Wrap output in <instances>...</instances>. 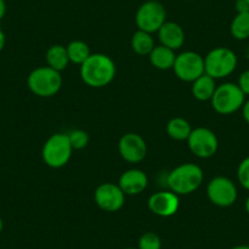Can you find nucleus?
<instances>
[{"label": "nucleus", "instance_id": "9", "mask_svg": "<svg viewBox=\"0 0 249 249\" xmlns=\"http://www.w3.org/2000/svg\"><path fill=\"white\" fill-rule=\"evenodd\" d=\"M207 196L210 202L219 208H229L236 203L238 198L237 186L226 176H216L209 181L207 186Z\"/></svg>", "mask_w": 249, "mask_h": 249}, {"label": "nucleus", "instance_id": "15", "mask_svg": "<svg viewBox=\"0 0 249 249\" xmlns=\"http://www.w3.org/2000/svg\"><path fill=\"white\" fill-rule=\"evenodd\" d=\"M157 33L160 44L170 49L177 50L184 44L186 35H184L183 28L174 21H166Z\"/></svg>", "mask_w": 249, "mask_h": 249}, {"label": "nucleus", "instance_id": "34", "mask_svg": "<svg viewBox=\"0 0 249 249\" xmlns=\"http://www.w3.org/2000/svg\"><path fill=\"white\" fill-rule=\"evenodd\" d=\"M124 249H138V248H132V247H130V248H124Z\"/></svg>", "mask_w": 249, "mask_h": 249}, {"label": "nucleus", "instance_id": "28", "mask_svg": "<svg viewBox=\"0 0 249 249\" xmlns=\"http://www.w3.org/2000/svg\"><path fill=\"white\" fill-rule=\"evenodd\" d=\"M242 116H243L244 121L249 124V99L246 100L242 107Z\"/></svg>", "mask_w": 249, "mask_h": 249}, {"label": "nucleus", "instance_id": "6", "mask_svg": "<svg viewBox=\"0 0 249 249\" xmlns=\"http://www.w3.org/2000/svg\"><path fill=\"white\" fill-rule=\"evenodd\" d=\"M212 107L217 114L231 115L242 109L246 95L241 90L237 83L225 82L217 86L212 98Z\"/></svg>", "mask_w": 249, "mask_h": 249}, {"label": "nucleus", "instance_id": "2", "mask_svg": "<svg viewBox=\"0 0 249 249\" xmlns=\"http://www.w3.org/2000/svg\"><path fill=\"white\" fill-rule=\"evenodd\" d=\"M204 181V172L203 169L193 162H184L178 165L167 175L166 183L170 191L176 193L177 196H187L202 186Z\"/></svg>", "mask_w": 249, "mask_h": 249}, {"label": "nucleus", "instance_id": "7", "mask_svg": "<svg viewBox=\"0 0 249 249\" xmlns=\"http://www.w3.org/2000/svg\"><path fill=\"white\" fill-rule=\"evenodd\" d=\"M135 21L138 30L157 33L166 22V9L158 0H147L138 8Z\"/></svg>", "mask_w": 249, "mask_h": 249}, {"label": "nucleus", "instance_id": "25", "mask_svg": "<svg viewBox=\"0 0 249 249\" xmlns=\"http://www.w3.org/2000/svg\"><path fill=\"white\" fill-rule=\"evenodd\" d=\"M237 179L244 190L249 191V157L244 158L237 167Z\"/></svg>", "mask_w": 249, "mask_h": 249}, {"label": "nucleus", "instance_id": "13", "mask_svg": "<svg viewBox=\"0 0 249 249\" xmlns=\"http://www.w3.org/2000/svg\"><path fill=\"white\" fill-rule=\"evenodd\" d=\"M148 208L154 215L160 217H170L177 213L179 208V198L172 191H159L148 199Z\"/></svg>", "mask_w": 249, "mask_h": 249}, {"label": "nucleus", "instance_id": "24", "mask_svg": "<svg viewBox=\"0 0 249 249\" xmlns=\"http://www.w3.org/2000/svg\"><path fill=\"white\" fill-rule=\"evenodd\" d=\"M138 249H161V238L154 232H145L138 239Z\"/></svg>", "mask_w": 249, "mask_h": 249}, {"label": "nucleus", "instance_id": "32", "mask_svg": "<svg viewBox=\"0 0 249 249\" xmlns=\"http://www.w3.org/2000/svg\"><path fill=\"white\" fill-rule=\"evenodd\" d=\"M244 208H246L247 214L249 215V196H248V198H247V199H246V204H244Z\"/></svg>", "mask_w": 249, "mask_h": 249}, {"label": "nucleus", "instance_id": "11", "mask_svg": "<svg viewBox=\"0 0 249 249\" xmlns=\"http://www.w3.org/2000/svg\"><path fill=\"white\" fill-rule=\"evenodd\" d=\"M124 198H126V195L122 192L119 184H115L112 182H105L95 188V204L104 212H119L124 207Z\"/></svg>", "mask_w": 249, "mask_h": 249}, {"label": "nucleus", "instance_id": "27", "mask_svg": "<svg viewBox=\"0 0 249 249\" xmlns=\"http://www.w3.org/2000/svg\"><path fill=\"white\" fill-rule=\"evenodd\" d=\"M234 8H236L237 14L241 13H249V4L246 0H236L234 3Z\"/></svg>", "mask_w": 249, "mask_h": 249}, {"label": "nucleus", "instance_id": "12", "mask_svg": "<svg viewBox=\"0 0 249 249\" xmlns=\"http://www.w3.org/2000/svg\"><path fill=\"white\" fill-rule=\"evenodd\" d=\"M147 143L144 138L135 132L124 133L119 141V153L124 161L137 164L147 157Z\"/></svg>", "mask_w": 249, "mask_h": 249}, {"label": "nucleus", "instance_id": "18", "mask_svg": "<svg viewBox=\"0 0 249 249\" xmlns=\"http://www.w3.org/2000/svg\"><path fill=\"white\" fill-rule=\"evenodd\" d=\"M45 60H47L49 68L54 69L59 72L65 70L70 64L66 47L61 44H54L49 47V49L45 53Z\"/></svg>", "mask_w": 249, "mask_h": 249}, {"label": "nucleus", "instance_id": "31", "mask_svg": "<svg viewBox=\"0 0 249 249\" xmlns=\"http://www.w3.org/2000/svg\"><path fill=\"white\" fill-rule=\"evenodd\" d=\"M231 249H249L248 244H241V246H234Z\"/></svg>", "mask_w": 249, "mask_h": 249}, {"label": "nucleus", "instance_id": "14", "mask_svg": "<svg viewBox=\"0 0 249 249\" xmlns=\"http://www.w3.org/2000/svg\"><path fill=\"white\" fill-rule=\"evenodd\" d=\"M147 174L140 169H130L122 172L119 178V187L126 196H138L148 187Z\"/></svg>", "mask_w": 249, "mask_h": 249}, {"label": "nucleus", "instance_id": "30", "mask_svg": "<svg viewBox=\"0 0 249 249\" xmlns=\"http://www.w3.org/2000/svg\"><path fill=\"white\" fill-rule=\"evenodd\" d=\"M5 43H6V37H5V33L3 31L0 30V52L4 49L5 47Z\"/></svg>", "mask_w": 249, "mask_h": 249}, {"label": "nucleus", "instance_id": "35", "mask_svg": "<svg viewBox=\"0 0 249 249\" xmlns=\"http://www.w3.org/2000/svg\"><path fill=\"white\" fill-rule=\"evenodd\" d=\"M187 1H195V0H187Z\"/></svg>", "mask_w": 249, "mask_h": 249}, {"label": "nucleus", "instance_id": "26", "mask_svg": "<svg viewBox=\"0 0 249 249\" xmlns=\"http://www.w3.org/2000/svg\"><path fill=\"white\" fill-rule=\"evenodd\" d=\"M238 87L241 88V90L243 92L244 95H249V70L243 71V72L239 75L238 78Z\"/></svg>", "mask_w": 249, "mask_h": 249}, {"label": "nucleus", "instance_id": "17", "mask_svg": "<svg viewBox=\"0 0 249 249\" xmlns=\"http://www.w3.org/2000/svg\"><path fill=\"white\" fill-rule=\"evenodd\" d=\"M216 87L214 78L204 73L198 77L195 82H192V94L199 102H208V100H212Z\"/></svg>", "mask_w": 249, "mask_h": 249}, {"label": "nucleus", "instance_id": "23", "mask_svg": "<svg viewBox=\"0 0 249 249\" xmlns=\"http://www.w3.org/2000/svg\"><path fill=\"white\" fill-rule=\"evenodd\" d=\"M68 136L73 150L85 149L88 145V143H89V136H88V133L86 131L80 130V128L72 130L71 132L68 133Z\"/></svg>", "mask_w": 249, "mask_h": 249}, {"label": "nucleus", "instance_id": "19", "mask_svg": "<svg viewBox=\"0 0 249 249\" xmlns=\"http://www.w3.org/2000/svg\"><path fill=\"white\" fill-rule=\"evenodd\" d=\"M192 126L183 117H174L166 124V132L175 141H187L192 132Z\"/></svg>", "mask_w": 249, "mask_h": 249}, {"label": "nucleus", "instance_id": "16", "mask_svg": "<svg viewBox=\"0 0 249 249\" xmlns=\"http://www.w3.org/2000/svg\"><path fill=\"white\" fill-rule=\"evenodd\" d=\"M148 56H149V61L152 66L161 71H166L174 68L175 60H176L175 50L164 47L161 44L155 45L154 49L150 52Z\"/></svg>", "mask_w": 249, "mask_h": 249}, {"label": "nucleus", "instance_id": "3", "mask_svg": "<svg viewBox=\"0 0 249 249\" xmlns=\"http://www.w3.org/2000/svg\"><path fill=\"white\" fill-rule=\"evenodd\" d=\"M73 148L68 133L57 132L45 141L42 149L43 161L52 169H61L71 159Z\"/></svg>", "mask_w": 249, "mask_h": 249}, {"label": "nucleus", "instance_id": "10", "mask_svg": "<svg viewBox=\"0 0 249 249\" xmlns=\"http://www.w3.org/2000/svg\"><path fill=\"white\" fill-rule=\"evenodd\" d=\"M191 152L200 159H209L219 149V140L214 131L208 127L193 128L187 140Z\"/></svg>", "mask_w": 249, "mask_h": 249}, {"label": "nucleus", "instance_id": "36", "mask_svg": "<svg viewBox=\"0 0 249 249\" xmlns=\"http://www.w3.org/2000/svg\"><path fill=\"white\" fill-rule=\"evenodd\" d=\"M246 1H247V3H248V4H249V0H246Z\"/></svg>", "mask_w": 249, "mask_h": 249}, {"label": "nucleus", "instance_id": "4", "mask_svg": "<svg viewBox=\"0 0 249 249\" xmlns=\"http://www.w3.org/2000/svg\"><path fill=\"white\" fill-rule=\"evenodd\" d=\"M27 86L37 97L50 98L61 89V72L49 66H40L28 75Z\"/></svg>", "mask_w": 249, "mask_h": 249}, {"label": "nucleus", "instance_id": "1", "mask_svg": "<svg viewBox=\"0 0 249 249\" xmlns=\"http://www.w3.org/2000/svg\"><path fill=\"white\" fill-rule=\"evenodd\" d=\"M80 75L83 82L89 87H107L116 76V65L110 56L102 53H95L90 54L80 66Z\"/></svg>", "mask_w": 249, "mask_h": 249}, {"label": "nucleus", "instance_id": "22", "mask_svg": "<svg viewBox=\"0 0 249 249\" xmlns=\"http://www.w3.org/2000/svg\"><path fill=\"white\" fill-rule=\"evenodd\" d=\"M231 36L237 40H246L249 38V13L236 14L230 26Z\"/></svg>", "mask_w": 249, "mask_h": 249}, {"label": "nucleus", "instance_id": "29", "mask_svg": "<svg viewBox=\"0 0 249 249\" xmlns=\"http://www.w3.org/2000/svg\"><path fill=\"white\" fill-rule=\"evenodd\" d=\"M6 14V3L5 0H0V20H3V18Z\"/></svg>", "mask_w": 249, "mask_h": 249}, {"label": "nucleus", "instance_id": "20", "mask_svg": "<svg viewBox=\"0 0 249 249\" xmlns=\"http://www.w3.org/2000/svg\"><path fill=\"white\" fill-rule=\"evenodd\" d=\"M155 43L154 38H153L152 33L144 32V31H136L133 33L132 38H131V48L136 54L144 56V55H149L150 52L154 49Z\"/></svg>", "mask_w": 249, "mask_h": 249}, {"label": "nucleus", "instance_id": "21", "mask_svg": "<svg viewBox=\"0 0 249 249\" xmlns=\"http://www.w3.org/2000/svg\"><path fill=\"white\" fill-rule=\"evenodd\" d=\"M66 50H68L70 62L80 66L82 65L83 62L89 57V55L92 54L88 44L86 42H83V40H72V42H70L68 44Z\"/></svg>", "mask_w": 249, "mask_h": 249}, {"label": "nucleus", "instance_id": "8", "mask_svg": "<svg viewBox=\"0 0 249 249\" xmlns=\"http://www.w3.org/2000/svg\"><path fill=\"white\" fill-rule=\"evenodd\" d=\"M172 70L178 80L192 83L205 73L204 57L198 53L187 50L176 55Z\"/></svg>", "mask_w": 249, "mask_h": 249}, {"label": "nucleus", "instance_id": "33", "mask_svg": "<svg viewBox=\"0 0 249 249\" xmlns=\"http://www.w3.org/2000/svg\"><path fill=\"white\" fill-rule=\"evenodd\" d=\"M3 229H4V222H3V219L0 217V233L3 232Z\"/></svg>", "mask_w": 249, "mask_h": 249}, {"label": "nucleus", "instance_id": "5", "mask_svg": "<svg viewBox=\"0 0 249 249\" xmlns=\"http://www.w3.org/2000/svg\"><path fill=\"white\" fill-rule=\"evenodd\" d=\"M238 64L233 50L226 47H217L210 50L204 56L205 73L214 80L226 78L234 72Z\"/></svg>", "mask_w": 249, "mask_h": 249}]
</instances>
